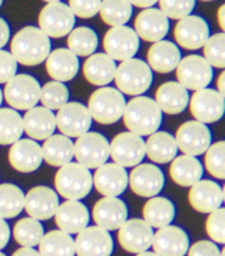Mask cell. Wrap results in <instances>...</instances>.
Segmentation results:
<instances>
[{"label":"cell","mask_w":225,"mask_h":256,"mask_svg":"<svg viewBox=\"0 0 225 256\" xmlns=\"http://www.w3.org/2000/svg\"><path fill=\"white\" fill-rule=\"evenodd\" d=\"M11 53L15 60L23 66H38L48 59L51 40L39 28L26 26L13 36Z\"/></svg>","instance_id":"cell-1"},{"label":"cell","mask_w":225,"mask_h":256,"mask_svg":"<svg viewBox=\"0 0 225 256\" xmlns=\"http://www.w3.org/2000/svg\"><path fill=\"white\" fill-rule=\"evenodd\" d=\"M123 123L131 134L149 136L158 132L162 123V112L154 99L148 96H136L125 104Z\"/></svg>","instance_id":"cell-2"},{"label":"cell","mask_w":225,"mask_h":256,"mask_svg":"<svg viewBox=\"0 0 225 256\" xmlns=\"http://www.w3.org/2000/svg\"><path fill=\"white\" fill-rule=\"evenodd\" d=\"M92 174L78 162H69L55 174V188L66 200H81L92 189Z\"/></svg>","instance_id":"cell-3"},{"label":"cell","mask_w":225,"mask_h":256,"mask_svg":"<svg viewBox=\"0 0 225 256\" xmlns=\"http://www.w3.org/2000/svg\"><path fill=\"white\" fill-rule=\"evenodd\" d=\"M115 84L122 94L129 96H141L152 84L154 76L152 70L141 59H128L116 66L115 73Z\"/></svg>","instance_id":"cell-4"},{"label":"cell","mask_w":225,"mask_h":256,"mask_svg":"<svg viewBox=\"0 0 225 256\" xmlns=\"http://www.w3.org/2000/svg\"><path fill=\"white\" fill-rule=\"evenodd\" d=\"M126 100L118 89L99 88L91 94L88 102V110L91 118L101 124H112L122 118Z\"/></svg>","instance_id":"cell-5"},{"label":"cell","mask_w":225,"mask_h":256,"mask_svg":"<svg viewBox=\"0 0 225 256\" xmlns=\"http://www.w3.org/2000/svg\"><path fill=\"white\" fill-rule=\"evenodd\" d=\"M3 98L15 110H29L41 98V84L31 74H15L5 86Z\"/></svg>","instance_id":"cell-6"},{"label":"cell","mask_w":225,"mask_h":256,"mask_svg":"<svg viewBox=\"0 0 225 256\" xmlns=\"http://www.w3.org/2000/svg\"><path fill=\"white\" fill-rule=\"evenodd\" d=\"M73 158L86 169H98L109 159V142L103 134L88 132L73 144Z\"/></svg>","instance_id":"cell-7"},{"label":"cell","mask_w":225,"mask_h":256,"mask_svg":"<svg viewBox=\"0 0 225 256\" xmlns=\"http://www.w3.org/2000/svg\"><path fill=\"white\" fill-rule=\"evenodd\" d=\"M75 28V16L68 4L48 3L39 13V29L48 38L61 39L68 36Z\"/></svg>","instance_id":"cell-8"},{"label":"cell","mask_w":225,"mask_h":256,"mask_svg":"<svg viewBox=\"0 0 225 256\" xmlns=\"http://www.w3.org/2000/svg\"><path fill=\"white\" fill-rule=\"evenodd\" d=\"M176 79L186 90L205 89L212 80V68L202 56L191 54L181 59L176 66Z\"/></svg>","instance_id":"cell-9"},{"label":"cell","mask_w":225,"mask_h":256,"mask_svg":"<svg viewBox=\"0 0 225 256\" xmlns=\"http://www.w3.org/2000/svg\"><path fill=\"white\" fill-rule=\"evenodd\" d=\"M109 158L122 168H135L145 158V142L141 136L123 132L109 142Z\"/></svg>","instance_id":"cell-10"},{"label":"cell","mask_w":225,"mask_h":256,"mask_svg":"<svg viewBox=\"0 0 225 256\" xmlns=\"http://www.w3.org/2000/svg\"><path fill=\"white\" fill-rule=\"evenodd\" d=\"M56 128L66 138H79L88 134L92 124V118L88 108L79 102H68L58 110Z\"/></svg>","instance_id":"cell-11"},{"label":"cell","mask_w":225,"mask_h":256,"mask_svg":"<svg viewBox=\"0 0 225 256\" xmlns=\"http://www.w3.org/2000/svg\"><path fill=\"white\" fill-rule=\"evenodd\" d=\"M189 109L196 122L214 123L219 120L225 112V99L214 89H201L189 96Z\"/></svg>","instance_id":"cell-12"},{"label":"cell","mask_w":225,"mask_h":256,"mask_svg":"<svg viewBox=\"0 0 225 256\" xmlns=\"http://www.w3.org/2000/svg\"><path fill=\"white\" fill-rule=\"evenodd\" d=\"M176 148L188 156H199L211 146V132L208 126L196 120L182 123L175 134Z\"/></svg>","instance_id":"cell-13"},{"label":"cell","mask_w":225,"mask_h":256,"mask_svg":"<svg viewBox=\"0 0 225 256\" xmlns=\"http://www.w3.org/2000/svg\"><path fill=\"white\" fill-rule=\"evenodd\" d=\"M139 49V38L128 26H116L106 32L103 38V50L113 60L132 59Z\"/></svg>","instance_id":"cell-14"},{"label":"cell","mask_w":225,"mask_h":256,"mask_svg":"<svg viewBox=\"0 0 225 256\" xmlns=\"http://www.w3.org/2000/svg\"><path fill=\"white\" fill-rule=\"evenodd\" d=\"M165 178L162 170L152 164H139L128 174V184L135 195L141 198H154L164 188Z\"/></svg>","instance_id":"cell-15"},{"label":"cell","mask_w":225,"mask_h":256,"mask_svg":"<svg viewBox=\"0 0 225 256\" xmlns=\"http://www.w3.org/2000/svg\"><path fill=\"white\" fill-rule=\"evenodd\" d=\"M73 242L78 256H111L113 252L112 236L99 226H86Z\"/></svg>","instance_id":"cell-16"},{"label":"cell","mask_w":225,"mask_h":256,"mask_svg":"<svg viewBox=\"0 0 225 256\" xmlns=\"http://www.w3.org/2000/svg\"><path fill=\"white\" fill-rule=\"evenodd\" d=\"M118 230V240L129 254H141L152 245L154 230L143 219H126Z\"/></svg>","instance_id":"cell-17"},{"label":"cell","mask_w":225,"mask_h":256,"mask_svg":"<svg viewBox=\"0 0 225 256\" xmlns=\"http://www.w3.org/2000/svg\"><path fill=\"white\" fill-rule=\"evenodd\" d=\"M174 36L181 48L186 50H198L209 38V26L202 18L189 14L178 20L174 29Z\"/></svg>","instance_id":"cell-18"},{"label":"cell","mask_w":225,"mask_h":256,"mask_svg":"<svg viewBox=\"0 0 225 256\" xmlns=\"http://www.w3.org/2000/svg\"><path fill=\"white\" fill-rule=\"evenodd\" d=\"M92 184L105 198H118L128 186L126 169L116 164H103L92 176Z\"/></svg>","instance_id":"cell-19"},{"label":"cell","mask_w":225,"mask_h":256,"mask_svg":"<svg viewBox=\"0 0 225 256\" xmlns=\"http://www.w3.org/2000/svg\"><path fill=\"white\" fill-rule=\"evenodd\" d=\"M189 205L199 214H211L219 209L225 200V190L212 180H199L191 186L188 194Z\"/></svg>","instance_id":"cell-20"},{"label":"cell","mask_w":225,"mask_h":256,"mask_svg":"<svg viewBox=\"0 0 225 256\" xmlns=\"http://www.w3.org/2000/svg\"><path fill=\"white\" fill-rule=\"evenodd\" d=\"M59 208L58 194L48 186H36L25 195V209L29 218L46 220L55 216Z\"/></svg>","instance_id":"cell-21"},{"label":"cell","mask_w":225,"mask_h":256,"mask_svg":"<svg viewBox=\"0 0 225 256\" xmlns=\"http://www.w3.org/2000/svg\"><path fill=\"white\" fill-rule=\"evenodd\" d=\"M151 246L158 256H185L189 248V239L184 229L168 225L155 232Z\"/></svg>","instance_id":"cell-22"},{"label":"cell","mask_w":225,"mask_h":256,"mask_svg":"<svg viewBox=\"0 0 225 256\" xmlns=\"http://www.w3.org/2000/svg\"><path fill=\"white\" fill-rule=\"evenodd\" d=\"M93 220L96 226L105 230H116L128 219V208L119 198H105L99 199L92 210Z\"/></svg>","instance_id":"cell-23"},{"label":"cell","mask_w":225,"mask_h":256,"mask_svg":"<svg viewBox=\"0 0 225 256\" xmlns=\"http://www.w3.org/2000/svg\"><path fill=\"white\" fill-rule=\"evenodd\" d=\"M135 33L145 42H159L169 30V19L159 9H143L135 19Z\"/></svg>","instance_id":"cell-24"},{"label":"cell","mask_w":225,"mask_h":256,"mask_svg":"<svg viewBox=\"0 0 225 256\" xmlns=\"http://www.w3.org/2000/svg\"><path fill=\"white\" fill-rule=\"evenodd\" d=\"M43 162L41 144L33 139H19L12 144L9 150V164L13 169L31 174L39 169Z\"/></svg>","instance_id":"cell-25"},{"label":"cell","mask_w":225,"mask_h":256,"mask_svg":"<svg viewBox=\"0 0 225 256\" xmlns=\"http://www.w3.org/2000/svg\"><path fill=\"white\" fill-rule=\"evenodd\" d=\"M89 210L79 200H66L59 205L55 214V222L58 228L66 234H79L89 226Z\"/></svg>","instance_id":"cell-26"},{"label":"cell","mask_w":225,"mask_h":256,"mask_svg":"<svg viewBox=\"0 0 225 256\" xmlns=\"http://www.w3.org/2000/svg\"><path fill=\"white\" fill-rule=\"evenodd\" d=\"M22 120L25 134L33 140H46L56 130L55 114L43 106H35L26 110Z\"/></svg>","instance_id":"cell-27"},{"label":"cell","mask_w":225,"mask_h":256,"mask_svg":"<svg viewBox=\"0 0 225 256\" xmlns=\"http://www.w3.org/2000/svg\"><path fill=\"white\" fill-rule=\"evenodd\" d=\"M46 72L56 82H69L79 72V59L69 49H55L46 59Z\"/></svg>","instance_id":"cell-28"},{"label":"cell","mask_w":225,"mask_h":256,"mask_svg":"<svg viewBox=\"0 0 225 256\" xmlns=\"http://www.w3.org/2000/svg\"><path fill=\"white\" fill-rule=\"evenodd\" d=\"M189 102V94L178 82H165L155 93V103L162 113L178 114L184 112Z\"/></svg>","instance_id":"cell-29"},{"label":"cell","mask_w":225,"mask_h":256,"mask_svg":"<svg viewBox=\"0 0 225 256\" xmlns=\"http://www.w3.org/2000/svg\"><path fill=\"white\" fill-rule=\"evenodd\" d=\"M148 66L158 73H171L181 60V52L172 42H155L148 50Z\"/></svg>","instance_id":"cell-30"},{"label":"cell","mask_w":225,"mask_h":256,"mask_svg":"<svg viewBox=\"0 0 225 256\" xmlns=\"http://www.w3.org/2000/svg\"><path fill=\"white\" fill-rule=\"evenodd\" d=\"M116 63L105 53H93L83 63V76L95 86H106L115 79Z\"/></svg>","instance_id":"cell-31"},{"label":"cell","mask_w":225,"mask_h":256,"mask_svg":"<svg viewBox=\"0 0 225 256\" xmlns=\"http://www.w3.org/2000/svg\"><path fill=\"white\" fill-rule=\"evenodd\" d=\"M169 174L176 184L184 186V188H191L192 184L201 180L204 174V168L196 158L182 154V156L175 158L171 162Z\"/></svg>","instance_id":"cell-32"},{"label":"cell","mask_w":225,"mask_h":256,"mask_svg":"<svg viewBox=\"0 0 225 256\" xmlns=\"http://www.w3.org/2000/svg\"><path fill=\"white\" fill-rule=\"evenodd\" d=\"M178 154L176 142L172 134L166 132H155L148 136L145 142V156H148L155 164H169Z\"/></svg>","instance_id":"cell-33"},{"label":"cell","mask_w":225,"mask_h":256,"mask_svg":"<svg viewBox=\"0 0 225 256\" xmlns=\"http://www.w3.org/2000/svg\"><path fill=\"white\" fill-rule=\"evenodd\" d=\"M42 148L43 160L51 166H63L73 159V142L63 134H52Z\"/></svg>","instance_id":"cell-34"},{"label":"cell","mask_w":225,"mask_h":256,"mask_svg":"<svg viewBox=\"0 0 225 256\" xmlns=\"http://www.w3.org/2000/svg\"><path fill=\"white\" fill-rule=\"evenodd\" d=\"M143 220L151 226L152 229L165 228L171 225L175 218L174 204L161 196L149 198V200L143 205Z\"/></svg>","instance_id":"cell-35"},{"label":"cell","mask_w":225,"mask_h":256,"mask_svg":"<svg viewBox=\"0 0 225 256\" xmlns=\"http://www.w3.org/2000/svg\"><path fill=\"white\" fill-rule=\"evenodd\" d=\"M38 246L41 256H75V242L72 236L61 229L43 235Z\"/></svg>","instance_id":"cell-36"},{"label":"cell","mask_w":225,"mask_h":256,"mask_svg":"<svg viewBox=\"0 0 225 256\" xmlns=\"http://www.w3.org/2000/svg\"><path fill=\"white\" fill-rule=\"evenodd\" d=\"M99 16L111 28L125 26L132 16V4L128 0H102Z\"/></svg>","instance_id":"cell-37"},{"label":"cell","mask_w":225,"mask_h":256,"mask_svg":"<svg viewBox=\"0 0 225 256\" xmlns=\"http://www.w3.org/2000/svg\"><path fill=\"white\" fill-rule=\"evenodd\" d=\"M98 48V36L88 26L76 28L68 34V49L78 58H88Z\"/></svg>","instance_id":"cell-38"},{"label":"cell","mask_w":225,"mask_h":256,"mask_svg":"<svg viewBox=\"0 0 225 256\" xmlns=\"http://www.w3.org/2000/svg\"><path fill=\"white\" fill-rule=\"evenodd\" d=\"M25 208V195L21 188L12 184H0V218L12 219L21 215Z\"/></svg>","instance_id":"cell-39"},{"label":"cell","mask_w":225,"mask_h":256,"mask_svg":"<svg viewBox=\"0 0 225 256\" xmlns=\"http://www.w3.org/2000/svg\"><path fill=\"white\" fill-rule=\"evenodd\" d=\"M23 134V120L18 110L0 108V144H13Z\"/></svg>","instance_id":"cell-40"},{"label":"cell","mask_w":225,"mask_h":256,"mask_svg":"<svg viewBox=\"0 0 225 256\" xmlns=\"http://www.w3.org/2000/svg\"><path fill=\"white\" fill-rule=\"evenodd\" d=\"M43 235V226L33 218H23L13 228V238L22 248L38 246Z\"/></svg>","instance_id":"cell-41"},{"label":"cell","mask_w":225,"mask_h":256,"mask_svg":"<svg viewBox=\"0 0 225 256\" xmlns=\"http://www.w3.org/2000/svg\"><path fill=\"white\" fill-rule=\"evenodd\" d=\"M39 102L49 110H59L62 106L69 102V89L65 86V83L56 80L48 82L41 88Z\"/></svg>","instance_id":"cell-42"},{"label":"cell","mask_w":225,"mask_h":256,"mask_svg":"<svg viewBox=\"0 0 225 256\" xmlns=\"http://www.w3.org/2000/svg\"><path fill=\"white\" fill-rule=\"evenodd\" d=\"M204 48V59L211 68L216 69H224L225 68V34L224 32L216 33L208 38L205 42Z\"/></svg>","instance_id":"cell-43"},{"label":"cell","mask_w":225,"mask_h":256,"mask_svg":"<svg viewBox=\"0 0 225 256\" xmlns=\"http://www.w3.org/2000/svg\"><path fill=\"white\" fill-rule=\"evenodd\" d=\"M205 166L208 174L214 178L224 180L225 179V142L219 140L211 144L205 152Z\"/></svg>","instance_id":"cell-44"},{"label":"cell","mask_w":225,"mask_h":256,"mask_svg":"<svg viewBox=\"0 0 225 256\" xmlns=\"http://www.w3.org/2000/svg\"><path fill=\"white\" fill-rule=\"evenodd\" d=\"M159 10L164 13L168 19L181 20L189 16L195 8V0H158Z\"/></svg>","instance_id":"cell-45"},{"label":"cell","mask_w":225,"mask_h":256,"mask_svg":"<svg viewBox=\"0 0 225 256\" xmlns=\"http://www.w3.org/2000/svg\"><path fill=\"white\" fill-rule=\"evenodd\" d=\"M206 235L211 238V242L224 245L225 244V210L224 208H219L214 212L208 214L205 222Z\"/></svg>","instance_id":"cell-46"},{"label":"cell","mask_w":225,"mask_h":256,"mask_svg":"<svg viewBox=\"0 0 225 256\" xmlns=\"http://www.w3.org/2000/svg\"><path fill=\"white\" fill-rule=\"evenodd\" d=\"M102 0H69V9L75 18L81 19H91L99 13Z\"/></svg>","instance_id":"cell-47"},{"label":"cell","mask_w":225,"mask_h":256,"mask_svg":"<svg viewBox=\"0 0 225 256\" xmlns=\"http://www.w3.org/2000/svg\"><path fill=\"white\" fill-rule=\"evenodd\" d=\"M18 72V62L11 52L0 50V83H8Z\"/></svg>","instance_id":"cell-48"},{"label":"cell","mask_w":225,"mask_h":256,"mask_svg":"<svg viewBox=\"0 0 225 256\" xmlns=\"http://www.w3.org/2000/svg\"><path fill=\"white\" fill-rule=\"evenodd\" d=\"M188 256H219L221 250L211 240H198L186 250Z\"/></svg>","instance_id":"cell-49"},{"label":"cell","mask_w":225,"mask_h":256,"mask_svg":"<svg viewBox=\"0 0 225 256\" xmlns=\"http://www.w3.org/2000/svg\"><path fill=\"white\" fill-rule=\"evenodd\" d=\"M9 239H11V228L5 219L0 218V250L6 248V245L9 244Z\"/></svg>","instance_id":"cell-50"},{"label":"cell","mask_w":225,"mask_h":256,"mask_svg":"<svg viewBox=\"0 0 225 256\" xmlns=\"http://www.w3.org/2000/svg\"><path fill=\"white\" fill-rule=\"evenodd\" d=\"M11 39V29H9V24L6 23L5 19L0 18V50L2 48H5L8 44V42Z\"/></svg>","instance_id":"cell-51"},{"label":"cell","mask_w":225,"mask_h":256,"mask_svg":"<svg viewBox=\"0 0 225 256\" xmlns=\"http://www.w3.org/2000/svg\"><path fill=\"white\" fill-rule=\"evenodd\" d=\"M132 6L141 8V9H149L152 8L155 3H158V0H128Z\"/></svg>","instance_id":"cell-52"},{"label":"cell","mask_w":225,"mask_h":256,"mask_svg":"<svg viewBox=\"0 0 225 256\" xmlns=\"http://www.w3.org/2000/svg\"><path fill=\"white\" fill-rule=\"evenodd\" d=\"M12 256H41V254H39V250H36L33 248H21Z\"/></svg>","instance_id":"cell-53"},{"label":"cell","mask_w":225,"mask_h":256,"mask_svg":"<svg viewBox=\"0 0 225 256\" xmlns=\"http://www.w3.org/2000/svg\"><path fill=\"white\" fill-rule=\"evenodd\" d=\"M218 24H219V29L224 32L225 30V4H221L219 10H218Z\"/></svg>","instance_id":"cell-54"},{"label":"cell","mask_w":225,"mask_h":256,"mask_svg":"<svg viewBox=\"0 0 225 256\" xmlns=\"http://www.w3.org/2000/svg\"><path fill=\"white\" fill-rule=\"evenodd\" d=\"M216 88H218V90H216V92L224 96L225 94V72L219 73V78H218V80H216Z\"/></svg>","instance_id":"cell-55"},{"label":"cell","mask_w":225,"mask_h":256,"mask_svg":"<svg viewBox=\"0 0 225 256\" xmlns=\"http://www.w3.org/2000/svg\"><path fill=\"white\" fill-rule=\"evenodd\" d=\"M136 256H158L154 252H148V250H145V252H141V254H136Z\"/></svg>","instance_id":"cell-56"},{"label":"cell","mask_w":225,"mask_h":256,"mask_svg":"<svg viewBox=\"0 0 225 256\" xmlns=\"http://www.w3.org/2000/svg\"><path fill=\"white\" fill-rule=\"evenodd\" d=\"M43 2H46V3H58V2H61V0H43Z\"/></svg>","instance_id":"cell-57"},{"label":"cell","mask_w":225,"mask_h":256,"mask_svg":"<svg viewBox=\"0 0 225 256\" xmlns=\"http://www.w3.org/2000/svg\"><path fill=\"white\" fill-rule=\"evenodd\" d=\"M2 102H3V92L0 90V104H2Z\"/></svg>","instance_id":"cell-58"},{"label":"cell","mask_w":225,"mask_h":256,"mask_svg":"<svg viewBox=\"0 0 225 256\" xmlns=\"http://www.w3.org/2000/svg\"><path fill=\"white\" fill-rule=\"evenodd\" d=\"M219 256H225V252H224V250H221V254H219Z\"/></svg>","instance_id":"cell-59"},{"label":"cell","mask_w":225,"mask_h":256,"mask_svg":"<svg viewBox=\"0 0 225 256\" xmlns=\"http://www.w3.org/2000/svg\"><path fill=\"white\" fill-rule=\"evenodd\" d=\"M0 256H6V255H5V254H2V252H0Z\"/></svg>","instance_id":"cell-60"},{"label":"cell","mask_w":225,"mask_h":256,"mask_svg":"<svg viewBox=\"0 0 225 256\" xmlns=\"http://www.w3.org/2000/svg\"><path fill=\"white\" fill-rule=\"evenodd\" d=\"M202 2H212V0H202Z\"/></svg>","instance_id":"cell-61"},{"label":"cell","mask_w":225,"mask_h":256,"mask_svg":"<svg viewBox=\"0 0 225 256\" xmlns=\"http://www.w3.org/2000/svg\"><path fill=\"white\" fill-rule=\"evenodd\" d=\"M2 3H3V0H0V6H2Z\"/></svg>","instance_id":"cell-62"}]
</instances>
